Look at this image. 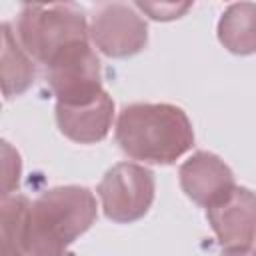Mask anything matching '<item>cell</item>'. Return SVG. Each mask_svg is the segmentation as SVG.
<instances>
[{
    "label": "cell",
    "mask_w": 256,
    "mask_h": 256,
    "mask_svg": "<svg viewBox=\"0 0 256 256\" xmlns=\"http://www.w3.org/2000/svg\"><path fill=\"white\" fill-rule=\"evenodd\" d=\"M104 216L116 224H132L148 214L156 196V178L138 162H118L96 186Z\"/></svg>",
    "instance_id": "obj_5"
},
{
    "label": "cell",
    "mask_w": 256,
    "mask_h": 256,
    "mask_svg": "<svg viewBox=\"0 0 256 256\" xmlns=\"http://www.w3.org/2000/svg\"><path fill=\"white\" fill-rule=\"evenodd\" d=\"M2 94L6 100L24 94L36 78L34 58L22 48L10 22H2Z\"/></svg>",
    "instance_id": "obj_11"
},
{
    "label": "cell",
    "mask_w": 256,
    "mask_h": 256,
    "mask_svg": "<svg viewBox=\"0 0 256 256\" xmlns=\"http://www.w3.org/2000/svg\"><path fill=\"white\" fill-rule=\"evenodd\" d=\"M114 138L132 160L146 164H174L194 146L188 114L168 102H134L118 112Z\"/></svg>",
    "instance_id": "obj_1"
},
{
    "label": "cell",
    "mask_w": 256,
    "mask_h": 256,
    "mask_svg": "<svg viewBox=\"0 0 256 256\" xmlns=\"http://www.w3.org/2000/svg\"><path fill=\"white\" fill-rule=\"evenodd\" d=\"M54 116L62 136L76 144H96L110 134L114 122V100L104 90L96 100L88 104H56Z\"/></svg>",
    "instance_id": "obj_9"
},
{
    "label": "cell",
    "mask_w": 256,
    "mask_h": 256,
    "mask_svg": "<svg viewBox=\"0 0 256 256\" xmlns=\"http://www.w3.org/2000/svg\"><path fill=\"white\" fill-rule=\"evenodd\" d=\"M90 44L108 58L136 56L148 44V24L134 4H102L90 18Z\"/></svg>",
    "instance_id": "obj_6"
},
{
    "label": "cell",
    "mask_w": 256,
    "mask_h": 256,
    "mask_svg": "<svg viewBox=\"0 0 256 256\" xmlns=\"http://www.w3.org/2000/svg\"><path fill=\"white\" fill-rule=\"evenodd\" d=\"M98 218L96 196L78 184L44 190L30 208L28 256H66Z\"/></svg>",
    "instance_id": "obj_2"
},
{
    "label": "cell",
    "mask_w": 256,
    "mask_h": 256,
    "mask_svg": "<svg viewBox=\"0 0 256 256\" xmlns=\"http://www.w3.org/2000/svg\"><path fill=\"white\" fill-rule=\"evenodd\" d=\"M134 6L156 22H170L182 18L192 8V2H134Z\"/></svg>",
    "instance_id": "obj_13"
},
{
    "label": "cell",
    "mask_w": 256,
    "mask_h": 256,
    "mask_svg": "<svg viewBox=\"0 0 256 256\" xmlns=\"http://www.w3.org/2000/svg\"><path fill=\"white\" fill-rule=\"evenodd\" d=\"M220 256H256V248H234V250H222Z\"/></svg>",
    "instance_id": "obj_15"
},
{
    "label": "cell",
    "mask_w": 256,
    "mask_h": 256,
    "mask_svg": "<svg viewBox=\"0 0 256 256\" xmlns=\"http://www.w3.org/2000/svg\"><path fill=\"white\" fill-rule=\"evenodd\" d=\"M46 82L56 104L80 106L96 100L102 88L100 58L90 40L68 44L46 64Z\"/></svg>",
    "instance_id": "obj_4"
},
{
    "label": "cell",
    "mask_w": 256,
    "mask_h": 256,
    "mask_svg": "<svg viewBox=\"0 0 256 256\" xmlns=\"http://www.w3.org/2000/svg\"><path fill=\"white\" fill-rule=\"evenodd\" d=\"M206 220L222 250L250 248L256 240V192L236 186L222 202L206 208Z\"/></svg>",
    "instance_id": "obj_8"
},
{
    "label": "cell",
    "mask_w": 256,
    "mask_h": 256,
    "mask_svg": "<svg viewBox=\"0 0 256 256\" xmlns=\"http://www.w3.org/2000/svg\"><path fill=\"white\" fill-rule=\"evenodd\" d=\"M216 36L230 54H256V2L228 4L218 18Z\"/></svg>",
    "instance_id": "obj_10"
},
{
    "label": "cell",
    "mask_w": 256,
    "mask_h": 256,
    "mask_svg": "<svg viewBox=\"0 0 256 256\" xmlns=\"http://www.w3.org/2000/svg\"><path fill=\"white\" fill-rule=\"evenodd\" d=\"M22 48L40 64H48L68 44L90 40V22L76 4H24L16 18Z\"/></svg>",
    "instance_id": "obj_3"
},
{
    "label": "cell",
    "mask_w": 256,
    "mask_h": 256,
    "mask_svg": "<svg viewBox=\"0 0 256 256\" xmlns=\"http://www.w3.org/2000/svg\"><path fill=\"white\" fill-rule=\"evenodd\" d=\"M2 158H4V186H2V198L16 194L20 186V176H22V160L16 148L10 146V142H2Z\"/></svg>",
    "instance_id": "obj_14"
},
{
    "label": "cell",
    "mask_w": 256,
    "mask_h": 256,
    "mask_svg": "<svg viewBox=\"0 0 256 256\" xmlns=\"http://www.w3.org/2000/svg\"><path fill=\"white\" fill-rule=\"evenodd\" d=\"M32 202L24 194H10L0 204L2 256H28V228Z\"/></svg>",
    "instance_id": "obj_12"
},
{
    "label": "cell",
    "mask_w": 256,
    "mask_h": 256,
    "mask_svg": "<svg viewBox=\"0 0 256 256\" xmlns=\"http://www.w3.org/2000/svg\"><path fill=\"white\" fill-rule=\"evenodd\" d=\"M178 182L186 198L200 208L216 206L236 188L232 168L208 150H198L180 164Z\"/></svg>",
    "instance_id": "obj_7"
}]
</instances>
